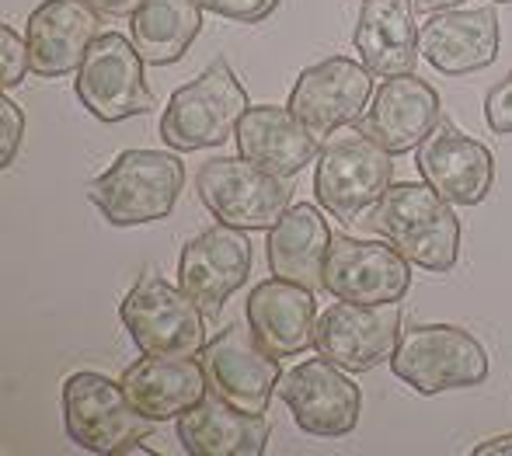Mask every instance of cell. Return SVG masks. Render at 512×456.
Segmentation results:
<instances>
[{
    "label": "cell",
    "mask_w": 512,
    "mask_h": 456,
    "mask_svg": "<svg viewBox=\"0 0 512 456\" xmlns=\"http://www.w3.org/2000/svg\"><path fill=\"white\" fill-rule=\"evenodd\" d=\"M370 223L411 265L425 272H453L460 262V220L432 185H391L373 206Z\"/></svg>",
    "instance_id": "obj_1"
},
{
    "label": "cell",
    "mask_w": 512,
    "mask_h": 456,
    "mask_svg": "<svg viewBox=\"0 0 512 456\" xmlns=\"http://www.w3.org/2000/svg\"><path fill=\"white\" fill-rule=\"evenodd\" d=\"M185 188V164L161 150H126L88 185V195L112 227L168 220Z\"/></svg>",
    "instance_id": "obj_2"
},
{
    "label": "cell",
    "mask_w": 512,
    "mask_h": 456,
    "mask_svg": "<svg viewBox=\"0 0 512 456\" xmlns=\"http://www.w3.org/2000/svg\"><path fill=\"white\" fill-rule=\"evenodd\" d=\"M394 154H387L366 129L331 136L317 154L314 195L335 220L356 223L387 195L394 178Z\"/></svg>",
    "instance_id": "obj_3"
},
{
    "label": "cell",
    "mask_w": 512,
    "mask_h": 456,
    "mask_svg": "<svg viewBox=\"0 0 512 456\" xmlns=\"http://www.w3.org/2000/svg\"><path fill=\"white\" fill-rule=\"evenodd\" d=\"M248 108V91L237 81L230 63L216 60L196 81H189L168 98V108L161 115V140L182 154L220 147L237 133V122Z\"/></svg>",
    "instance_id": "obj_4"
},
{
    "label": "cell",
    "mask_w": 512,
    "mask_h": 456,
    "mask_svg": "<svg viewBox=\"0 0 512 456\" xmlns=\"http://www.w3.org/2000/svg\"><path fill=\"white\" fill-rule=\"evenodd\" d=\"M119 317L143 356L192 359L206 345L203 307L154 269L143 272L136 286L122 296Z\"/></svg>",
    "instance_id": "obj_5"
},
{
    "label": "cell",
    "mask_w": 512,
    "mask_h": 456,
    "mask_svg": "<svg viewBox=\"0 0 512 456\" xmlns=\"http://www.w3.org/2000/svg\"><path fill=\"white\" fill-rule=\"evenodd\" d=\"M391 369L418 394L467 390L488 380V352L457 324H415L401 331Z\"/></svg>",
    "instance_id": "obj_6"
},
{
    "label": "cell",
    "mask_w": 512,
    "mask_h": 456,
    "mask_svg": "<svg viewBox=\"0 0 512 456\" xmlns=\"http://www.w3.org/2000/svg\"><path fill=\"white\" fill-rule=\"evenodd\" d=\"M196 192L220 223L237 230H272L290 209L293 185L248 157H209L196 171Z\"/></svg>",
    "instance_id": "obj_7"
},
{
    "label": "cell",
    "mask_w": 512,
    "mask_h": 456,
    "mask_svg": "<svg viewBox=\"0 0 512 456\" xmlns=\"http://www.w3.org/2000/svg\"><path fill=\"white\" fill-rule=\"evenodd\" d=\"M63 422L67 436L88 453H122L147 439L157 422H150L129 401L122 380H108L105 373H74L63 383Z\"/></svg>",
    "instance_id": "obj_8"
},
{
    "label": "cell",
    "mask_w": 512,
    "mask_h": 456,
    "mask_svg": "<svg viewBox=\"0 0 512 456\" xmlns=\"http://www.w3.org/2000/svg\"><path fill=\"white\" fill-rule=\"evenodd\" d=\"M143 56L133 39L119 32H102L91 42L77 70V98L98 122H126L157 105L143 77Z\"/></svg>",
    "instance_id": "obj_9"
},
{
    "label": "cell",
    "mask_w": 512,
    "mask_h": 456,
    "mask_svg": "<svg viewBox=\"0 0 512 456\" xmlns=\"http://www.w3.org/2000/svg\"><path fill=\"white\" fill-rule=\"evenodd\" d=\"M279 397L300 432L317 439H342L356 432L363 415V390L331 359H304L279 376Z\"/></svg>",
    "instance_id": "obj_10"
},
{
    "label": "cell",
    "mask_w": 512,
    "mask_h": 456,
    "mask_svg": "<svg viewBox=\"0 0 512 456\" xmlns=\"http://www.w3.org/2000/svg\"><path fill=\"white\" fill-rule=\"evenodd\" d=\"M401 342L398 303L338 300L317 317L314 349L345 373H370L394 356Z\"/></svg>",
    "instance_id": "obj_11"
},
{
    "label": "cell",
    "mask_w": 512,
    "mask_h": 456,
    "mask_svg": "<svg viewBox=\"0 0 512 456\" xmlns=\"http://www.w3.org/2000/svg\"><path fill=\"white\" fill-rule=\"evenodd\" d=\"M199 363L206 369L209 394H220L234 408L265 415L272 390L279 387V356H272L258 335L244 324H227L213 342L203 345Z\"/></svg>",
    "instance_id": "obj_12"
},
{
    "label": "cell",
    "mask_w": 512,
    "mask_h": 456,
    "mask_svg": "<svg viewBox=\"0 0 512 456\" xmlns=\"http://www.w3.org/2000/svg\"><path fill=\"white\" fill-rule=\"evenodd\" d=\"M324 289L349 303H401L411 289V262L391 241L335 234L324 258Z\"/></svg>",
    "instance_id": "obj_13"
},
{
    "label": "cell",
    "mask_w": 512,
    "mask_h": 456,
    "mask_svg": "<svg viewBox=\"0 0 512 456\" xmlns=\"http://www.w3.org/2000/svg\"><path fill=\"white\" fill-rule=\"evenodd\" d=\"M373 74L363 63L349 56H331L314 67L300 70L297 84L290 91V112L317 136L328 140L331 133L352 126L370 108Z\"/></svg>",
    "instance_id": "obj_14"
},
{
    "label": "cell",
    "mask_w": 512,
    "mask_h": 456,
    "mask_svg": "<svg viewBox=\"0 0 512 456\" xmlns=\"http://www.w3.org/2000/svg\"><path fill=\"white\" fill-rule=\"evenodd\" d=\"M251 275V241L248 230L216 227L203 230L182 248L178 258V286L203 307L206 317H216L223 303L248 282Z\"/></svg>",
    "instance_id": "obj_15"
},
{
    "label": "cell",
    "mask_w": 512,
    "mask_h": 456,
    "mask_svg": "<svg viewBox=\"0 0 512 456\" xmlns=\"http://www.w3.org/2000/svg\"><path fill=\"white\" fill-rule=\"evenodd\" d=\"M415 168L450 206H478L495 188V157L485 143L439 122L429 140L418 147Z\"/></svg>",
    "instance_id": "obj_16"
},
{
    "label": "cell",
    "mask_w": 512,
    "mask_h": 456,
    "mask_svg": "<svg viewBox=\"0 0 512 456\" xmlns=\"http://www.w3.org/2000/svg\"><path fill=\"white\" fill-rule=\"evenodd\" d=\"M102 11L88 0H42L25 25L35 77H67L81 70L91 42L102 35Z\"/></svg>",
    "instance_id": "obj_17"
},
{
    "label": "cell",
    "mask_w": 512,
    "mask_h": 456,
    "mask_svg": "<svg viewBox=\"0 0 512 456\" xmlns=\"http://www.w3.org/2000/svg\"><path fill=\"white\" fill-rule=\"evenodd\" d=\"M422 60L446 77L478 74L499 56V14L492 7L436 11L418 32Z\"/></svg>",
    "instance_id": "obj_18"
},
{
    "label": "cell",
    "mask_w": 512,
    "mask_h": 456,
    "mask_svg": "<svg viewBox=\"0 0 512 456\" xmlns=\"http://www.w3.org/2000/svg\"><path fill=\"white\" fill-rule=\"evenodd\" d=\"M439 122H443L439 91L415 74L387 77L363 115V129L394 157L422 147Z\"/></svg>",
    "instance_id": "obj_19"
},
{
    "label": "cell",
    "mask_w": 512,
    "mask_h": 456,
    "mask_svg": "<svg viewBox=\"0 0 512 456\" xmlns=\"http://www.w3.org/2000/svg\"><path fill=\"white\" fill-rule=\"evenodd\" d=\"M248 328L258 335V342L279 359L300 356L314 345L317 328V300L314 289L290 279H265L248 296Z\"/></svg>",
    "instance_id": "obj_20"
},
{
    "label": "cell",
    "mask_w": 512,
    "mask_h": 456,
    "mask_svg": "<svg viewBox=\"0 0 512 456\" xmlns=\"http://www.w3.org/2000/svg\"><path fill=\"white\" fill-rule=\"evenodd\" d=\"M352 46L373 77L415 74L422 60L415 0H363L352 28Z\"/></svg>",
    "instance_id": "obj_21"
},
{
    "label": "cell",
    "mask_w": 512,
    "mask_h": 456,
    "mask_svg": "<svg viewBox=\"0 0 512 456\" xmlns=\"http://www.w3.org/2000/svg\"><path fill=\"white\" fill-rule=\"evenodd\" d=\"M237 154L251 164L272 171L279 178H293L314 164L321 154V140L290 112L279 105H251L237 122Z\"/></svg>",
    "instance_id": "obj_22"
},
{
    "label": "cell",
    "mask_w": 512,
    "mask_h": 456,
    "mask_svg": "<svg viewBox=\"0 0 512 456\" xmlns=\"http://www.w3.org/2000/svg\"><path fill=\"white\" fill-rule=\"evenodd\" d=\"M122 387L136 404V411H143L150 422L182 418L209 394L206 369L203 363H196V356H143L133 366H126Z\"/></svg>",
    "instance_id": "obj_23"
},
{
    "label": "cell",
    "mask_w": 512,
    "mask_h": 456,
    "mask_svg": "<svg viewBox=\"0 0 512 456\" xmlns=\"http://www.w3.org/2000/svg\"><path fill=\"white\" fill-rule=\"evenodd\" d=\"M178 443L192 456H262L269 418L234 408L220 394H206L178 418Z\"/></svg>",
    "instance_id": "obj_24"
},
{
    "label": "cell",
    "mask_w": 512,
    "mask_h": 456,
    "mask_svg": "<svg viewBox=\"0 0 512 456\" xmlns=\"http://www.w3.org/2000/svg\"><path fill=\"white\" fill-rule=\"evenodd\" d=\"M328 220L321 216V209L310 206V202H297L290 206L279 223L269 230V241H265V258H269V269L279 279L300 282L307 289H324V258H328L331 244Z\"/></svg>",
    "instance_id": "obj_25"
},
{
    "label": "cell",
    "mask_w": 512,
    "mask_h": 456,
    "mask_svg": "<svg viewBox=\"0 0 512 456\" xmlns=\"http://www.w3.org/2000/svg\"><path fill=\"white\" fill-rule=\"evenodd\" d=\"M199 0H140L133 11V46L150 67H171L203 32Z\"/></svg>",
    "instance_id": "obj_26"
},
{
    "label": "cell",
    "mask_w": 512,
    "mask_h": 456,
    "mask_svg": "<svg viewBox=\"0 0 512 456\" xmlns=\"http://www.w3.org/2000/svg\"><path fill=\"white\" fill-rule=\"evenodd\" d=\"M28 70H32L28 42H21V35L11 25H0V84L4 88H18Z\"/></svg>",
    "instance_id": "obj_27"
},
{
    "label": "cell",
    "mask_w": 512,
    "mask_h": 456,
    "mask_svg": "<svg viewBox=\"0 0 512 456\" xmlns=\"http://www.w3.org/2000/svg\"><path fill=\"white\" fill-rule=\"evenodd\" d=\"M25 136V112L11 98L0 101V168H11Z\"/></svg>",
    "instance_id": "obj_28"
},
{
    "label": "cell",
    "mask_w": 512,
    "mask_h": 456,
    "mask_svg": "<svg viewBox=\"0 0 512 456\" xmlns=\"http://www.w3.org/2000/svg\"><path fill=\"white\" fill-rule=\"evenodd\" d=\"M206 11L220 14L227 21H241V25H255L265 21L279 7V0H199Z\"/></svg>",
    "instance_id": "obj_29"
},
{
    "label": "cell",
    "mask_w": 512,
    "mask_h": 456,
    "mask_svg": "<svg viewBox=\"0 0 512 456\" xmlns=\"http://www.w3.org/2000/svg\"><path fill=\"white\" fill-rule=\"evenodd\" d=\"M485 122L492 133L512 136V74L502 77L485 98Z\"/></svg>",
    "instance_id": "obj_30"
},
{
    "label": "cell",
    "mask_w": 512,
    "mask_h": 456,
    "mask_svg": "<svg viewBox=\"0 0 512 456\" xmlns=\"http://www.w3.org/2000/svg\"><path fill=\"white\" fill-rule=\"evenodd\" d=\"M95 11H102L105 18H133V11L140 7V0H88Z\"/></svg>",
    "instance_id": "obj_31"
},
{
    "label": "cell",
    "mask_w": 512,
    "mask_h": 456,
    "mask_svg": "<svg viewBox=\"0 0 512 456\" xmlns=\"http://www.w3.org/2000/svg\"><path fill=\"white\" fill-rule=\"evenodd\" d=\"M474 456H512V432L509 436H492L474 446Z\"/></svg>",
    "instance_id": "obj_32"
},
{
    "label": "cell",
    "mask_w": 512,
    "mask_h": 456,
    "mask_svg": "<svg viewBox=\"0 0 512 456\" xmlns=\"http://www.w3.org/2000/svg\"><path fill=\"white\" fill-rule=\"evenodd\" d=\"M450 7H460V0H415V11H425V14L450 11Z\"/></svg>",
    "instance_id": "obj_33"
},
{
    "label": "cell",
    "mask_w": 512,
    "mask_h": 456,
    "mask_svg": "<svg viewBox=\"0 0 512 456\" xmlns=\"http://www.w3.org/2000/svg\"><path fill=\"white\" fill-rule=\"evenodd\" d=\"M495 4H512V0H495Z\"/></svg>",
    "instance_id": "obj_34"
}]
</instances>
